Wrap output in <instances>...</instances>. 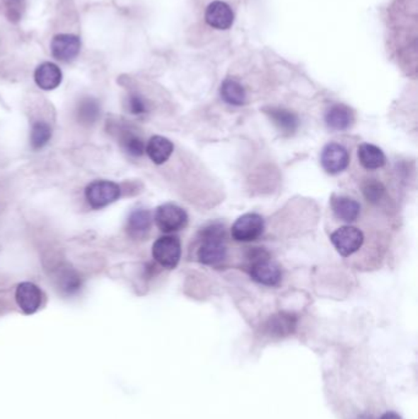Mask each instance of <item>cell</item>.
Listing matches in <instances>:
<instances>
[{
    "instance_id": "obj_13",
    "label": "cell",
    "mask_w": 418,
    "mask_h": 419,
    "mask_svg": "<svg viewBox=\"0 0 418 419\" xmlns=\"http://www.w3.org/2000/svg\"><path fill=\"white\" fill-rule=\"evenodd\" d=\"M331 208L332 212L340 221L351 222L357 221L359 215H361V203L349 198V196H336L332 195L331 198Z\"/></svg>"
},
{
    "instance_id": "obj_20",
    "label": "cell",
    "mask_w": 418,
    "mask_h": 419,
    "mask_svg": "<svg viewBox=\"0 0 418 419\" xmlns=\"http://www.w3.org/2000/svg\"><path fill=\"white\" fill-rule=\"evenodd\" d=\"M76 117L83 125L95 124L101 117L100 102L93 97H83L76 106Z\"/></svg>"
},
{
    "instance_id": "obj_25",
    "label": "cell",
    "mask_w": 418,
    "mask_h": 419,
    "mask_svg": "<svg viewBox=\"0 0 418 419\" xmlns=\"http://www.w3.org/2000/svg\"><path fill=\"white\" fill-rule=\"evenodd\" d=\"M364 195L368 203H379L385 195V187L377 179H369L364 185Z\"/></svg>"
},
{
    "instance_id": "obj_26",
    "label": "cell",
    "mask_w": 418,
    "mask_h": 419,
    "mask_svg": "<svg viewBox=\"0 0 418 419\" xmlns=\"http://www.w3.org/2000/svg\"><path fill=\"white\" fill-rule=\"evenodd\" d=\"M127 107H128V111L132 114L141 115L147 113V102L141 95L139 93H130L127 100Z\"/></svg>"
},
{
    "instance_id": "obj_4",
    "label": "cell",
    "mask_w": 418,
    "mask_h": 419,
    "mask_svg": "<svg viewBox=\"0 0 418 419\" xmlns=\"http://www.w3.org/2000/svg\"><path fill=\"white\" fill-rule=\"evenodd\" d=\"M155 223L163 233H175L188 225V213L175 203H163L155 211Z\"/></svg>"
},
{
    "instance_id": "obj_22",
    "label": "cell",
    "mask_w": 418,
    "mask_h": 419,
    "mask_svg": "<svg viewBox=\"0 0 418 419\" xmlns=\"http://www.w3.org/2000/svg\"><path fill=\"white\" fill-rule=\"evenodd\" d=\"M220 95L222 100L231 106H243L247 101V93L243 86L233 78H227L221 85Z\"/></svg>"
},
{
    "instance_id": "obj_19",
    "label": "cell",
    "mask_w": 418,
    "mask_h": 419,
    "mask_svg": "<svg viewBox=\"0 0 418 419\" xmlns=\"http://www.w3.org/2000/svg\"><path fill=\"white\" fill-rule=\"evenodd\" d=\"M265 111H267V114L270 117V119L274 122V124L277 126V129L282 133L291 135L298 129V117L294 112L285 110V108H276V107H272Z\"/></svg>"
},
{
    "instance_id": "obj_14",
    "label": "cell",
    "mask_w": 418,
    "mask_h": 419,
    "mask_svg": "<svg viewBox=\"0 0 418 419\" xmlns=\"http://www.w3.org/2000/svg\"><path fill=\"white\" fill-rule=\"evenodd\" d=\"M173 150H175V145L170 138L161 136V135H155L149 140L146 148H145V153L155 165H163L165 162L170 160Z\"/></svg>"
},
{
    "instance_id": "obj_23",
    "label": "cell",
    "mask_w": 418,
    "mask_h": 419,
    "mask_svg": "<svg viewBox=\"0 0 418 419\" xmlns=\"http://www.w3.org/2000/svg\"><path fill=\"white\" fill-rule=\"evenodd\" d=\"M118 140L122 148L130 156L140 157L145 153V143L143 138L128 128H120Z\"/></svg>"
},
{
    "instance_id": "obj_6",
    "label": "cell",
    "mask_w": 418,
    "mask_h": 419,
    "mask_svg": "<svg viewBox=\"0 0 418 419\" xmlns=\"http://www.w3.org/2000/svg\"><path fill=\"white\" fill-rule=\"evenodd\" d=\"M265 230V222L260 215L249 212L238 217L231 228V235L236 242L249 243L257 240Z\"/></svg>"
},
{
    "instance_id": "obj_21",
    "label": "cell",
    "mask_w": 418,
    "mask_h": 419,
    "mask_svg": "<svg viewBox=\"0 0 418 419\" xmlns=\"http://www.w3.org/2000/svg\"><path fill=\"white\" fill-rule=\"evenodd\" d=\"M55 282L64 295H71L81 290V278L71 267H60L55 273Z\"/></svg>"
},
{
    "instance_id": "obj_9",
    "label": "cell",
    "mask_w": 418,
    "mask_h": 419,
    "mask_svg": "<svg viewBox=\"0 0 418 419\" xmlns=\"http://www.w3.org/2000/svg\"><path fill=\"white\" fill-rule=\"evenodd\" d=\"M81 41L78 36L70 33H60L52 40V56L60 61H71L79 56Z\"/></svg>"
},
{
    "instance_id": "obj_3",
    "label": "cell",
    "mask_w": 418,
    "mask_h": 419,
    "mask_svg": "<svg viewBox=\"0 0 418 419\" xmlns=\"http://www.w3.org/2000/svg\"><path fill=\"white\" fill-rule=\"evenodd\" d=\"M182 256V245L178 237L163 235L152 245V258L158 265L172 270L180 264Z\"/></svg>"
},
{
    "instance_id": "obj_2",
    "label": "cell",
    "mask_w": 418,
    "mask_h": 419,
    "mask_svg": "<svg viewBox=\"0 0 418 419\" xmlns=\"http://www.w3.org/2000/svg\"><path fill=\"white\" fill-rule=\"evenodd\" d=\"M120 185L110 180H95L86 187L85 198L92 208H106L120 198Z\"/></svg>"
},
{
    "instance_id": "obj_10",
    "label": "cell",
    "mask_w": 418,
    "mask_h": 419,
    "mask_svg": "<svg viewBox=\"0 0 418 419\" xmlns=\"http://www.w3.org/2000/svg\"><path fill=\"white\" fill-rule=\"evenodd\" d=\"M15 298L18 308L28 315L36 313L37 310L41 308L42 292L40 287L36 286L33 282L20 283L16 288Z\"/></svg>"
},
{
    "instance_id": "obj_16",
    "label": "cell",
    "mask_w": 418,
    "mask_h": 419,
    "mask_svg": "<svg viewBox=\"0 0 418 419\" xmlns=\"http://www.w3.org/2000/svg\"><path fill=\"white\" fill-rule=\"evenodd\" d=\"M354 112L345 105H334L325 113L327 128L334 131H344L354 124Z\"/></svg>"
},
{
    "instance_id": "obj_28",
    "label": "cell",
    "mask_w": 418,
    "mask_h": 419,
    "mask_svg": "<svg viewBox=\"0 0 418 419\" xmlns=\"http://www.w3.org/2000/svg\"><path fill=\"white\" fill-rule=\"evenodd\" d=\"M359 419H372V417H368V415H362V417H359Z\"/></svg>"
},
{
    "instance_id": "obj_1",
    "label": "cell",
    "mask_w": 418,
    "mask_h": 419,
    "mask_svg": "<svg viewBox=\"0 0 418 419\" xmlns=\"http://www.w3.org/2000/svg\"><path fill=\"white\" fill-rule=\"evenodd\" d=\"M199 237L202 242L197 253L199 263L212 266L225 260L227 256V247L223 225L211 223L200 230Z\"/></svg>"
},
{
    "instance_id": "obj_24",
    "label": "cell",
    "mask_w": 418,
    "mask_h": 419,
    "mask_svg": "<svg viewBox=\"0 0 418 419\" xmlns=\"http://www.w3.org/2000/svg\"><path fill=\"white\" fill-rule=\"evenodd\" d=\"M51 138V125L46 122H41V120L33 123L31 134H30V141H31L33 148L40 150V148H45L47 143H50Z\"/></svg>"
},
{
    "instance_id": "obj_7",
    "label": "cell",
    "mask_w": 418,
    "mask_h": 419,
    "mask_svg": "<svg viewBox=\"0 0 418 419\" xmlns=\"http://www.w3.org/2000/svg\"><path fill=\"white\" fill-rule=\"evenodd\" d=\"M249 275L262 286L275 287L282 280L280 266L272 263L270 256L253 260L249 266Z\"/></svg>"
},
{
    "instance_id": "obj_11",
    "label": "cell",
    "mask_w": 418,
    "mask_h": 419,
    "mask_svg": "<svg viewBox=\"0 0 418 419\" xmlns=\"http://www.w3.org/2000/svg\"><path fill=\"white\" fill-rule=\"evenodd\" d=\"M205 20L211 28L217 30H228L233 25L235 14L230 5L223 1H214L207 6Z\"/></svg>"
},
{
    "instance_id": "obj_18",
    "label": "cell",
    "mask_w": 418,
    "mask_h": 419,
    "mask_svg": "<svg viewBox=\"0 0 418 419\" xmlns=\"http://www.w3.org/2000/svg\"><path fill=\"white\" fill-rule=\"evenodd\" d=\"M296 326L297 317L294 314L281 312L267 320V331L274 336H287L296 330Z\"/></svg>"
},
{
    "instance_id": "obj_12",
    "label": "cell",
    "mask_w": 418,
    "mask_h": 419,
    "mask_svg": "<svg viewBox=\"0 0 418 419\" xmlns=\"http://www.w3.org/2000/svg\"><path fill=\"white\" fill-rule=\"evenodd\" d=\"M63 80V74L58 65L51 61L42 63L35 71V83L38 88L45 91H52L59 86Z\"/></svg>"
},
{
    "instance_id": "obj_5",
    "label": "cell",
    "mask_w": 418,
    "mask_h": 419,
    "mask_svg": "<svg viewBox=\"0 0 418 419\" xmlns=\"http://www.w3.org/2000/svg\"><path fill=\"white\" fill-rule=\"evenodd\" d=\"M330 240L342 258H349L364 247V235L357 227L342 226L332 232Z\"/></svg>"
},
{
    "instance_id": "obj_15",
    "label": "cell",
    "mask_w": 418,
    "mask_h": 419,
    "mask_svg": "<svg viewBox=\"0 0 418 419\" xmlns=\"http://www.w3.org/2000/svg\"><path fill=\"white\" fill-rule=\"evenodd\" d=\"M151 212L138 208L132 212L127 221V232L134 240H144L151 228Z\"/></svg>"
},
{
    "instance_id": "obj_8",
    "label": "cell",
    "mask_w": 418,
    "mask_h": 419,
    "mask_svg": "<svg viewBox=\"0 0 418 419\" xmlns=\"http://www.w3.org/2000/svg\"><path fill=\"white\" fill-rule=\"evenodd\" d=\"M320 162L327 173L331 175H339L349 167V153L347 148L340 143H327L325 148H323Z\"/></svg>"
},
{
    "instance_id": "obj_17",
    "label": "cell",
    "mask_w": 418,
    "mask_h": 419,
    "mask_svg": "<svg viewBox=\"0 0 418 419\" xmlns=\"http://www.w3.org/2000/svg\"><path fill=\"white\" fill-rule=\"evenodd\" d=\"M361 166L367 171H376L382 167L385 166L386 157L382 151V148H378L373 143H362L359 145L357 150Z\"/></svg>"
},
{
    "instance_id": "obj_27",
    "label": "cell",
    "mask_w": 418,
    "mask_h": 419,
    "mask_svg": "<svg viewBox=\"0 0 418 419\" xmlns=\"http://www.w3.org/2000/svg\"><path fill=\"white\" fill-rule=\"evenodd\" d=\"M379 419H402L396 412H385Z\"/></svg>"
}]
</instances>
